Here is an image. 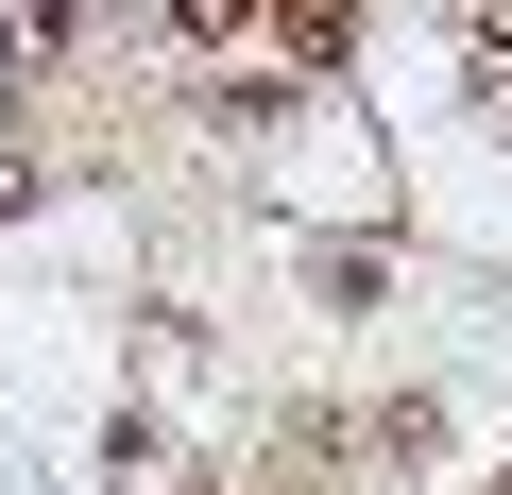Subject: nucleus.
<instances>
[{"label":"nucleus","mask_w":512,"mask_h":495,"mask_svg":"<svg viewBox=\"0 0 512 495\" xmlns=\"http://www.w3.org/2000/svg\"><path fill=\"white\" fill-rule=\"evenodd\" d=\"M69 35V0H0V52H52Z\"/></svg>","instance_id":"nucleus-2"},{"label":"nucleus","mask_w":512,"mask_h":495,"mask_svg":"<svg viewBox=\"0 0 512 495\" xmlns=\"http://www.w3.org/2000/svg\"><path fill=\"white\" fill-rule=\"evenodd\" d=\"M478 103L512 120V0H478Z\"/></svg>","instance_id":"nucleus-1"},{"label":"nucleus","mask_w":512,"mask_h":495,"mask_svg":"<svg viewBox=\"0 0 512 495\" xmlns=\"http://www.w3.org/2000/svg\"><path fill=\"white\" fill-rule=\"evenodd\" d=\"M256 18H274L291 52H325V35H342V0H256Z\"/></svg>","instance_id":"nucleus-3"},{"label":"nucleus","mask_w":512,"mask_h":495,"mask_svg":"<svg viewBox=\"0 0 512 495\" xmlns=\"http://www.w3.org/2000/svg\"><path fill=\"white\" fill-rule=\"evenodd\" d=\"M171 35H256V0H171Z\"/></svg>","instance_id":"nucleus-4"}]
</instances>
